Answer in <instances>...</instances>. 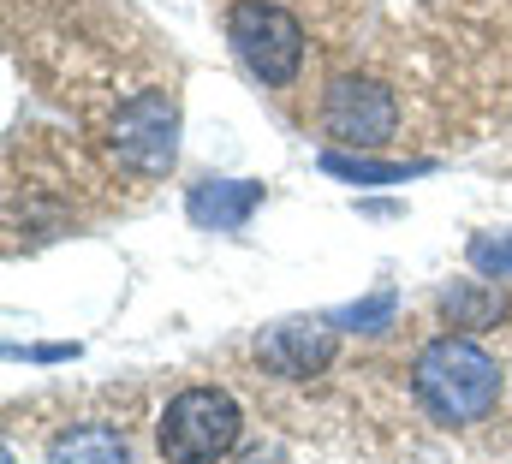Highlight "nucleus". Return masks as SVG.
<instances>
[{
  "mask_svg": "<svg viewBox=\"0 0 512 464\" xmlns=\"http://www.w3.org/2000/svg\"><path fill=\"white\" fill-rule=\"evenodd\" d=\"M411 393L435 423H483L501 399V363L465 334H441L417 351Z\"/></svg>",
  "mask_w": 512,
  "mask_h": 464,
  "instance_id": "nucleus-1",
  "label": "nucleus"
},
{
  "mask_svg": "<svg viewBox=\"0 0 512 464\" xmlns=\"http://www.w3.org/2000/svg\"><path fill=\"white\" fill-rule=\"evenodd\" d=\"M239 435H245V411L221 387H185L179 399H167L155 423V447L167 464H215L239 447Z\"/></svg>",
  "mask_w": 512,
  "mask_h": 464,
  "instance_id": "nucleus-2",
  "label": "nucleus"
},
{
  "mask_svg": "<svg viewBox=\"0 0 512 464\" xmlns=\"http://www.w3.org/2000/svg\"><path fill=\"white\" fill-rule=\"evenodd\" d=\"M227 36L251 66V78H262L268 90H286L304 66V24L274 0H239L227 12Z\"/></svg>",
  "mask_w": 512,
  "mask_h": 464,
  "instance_id": "nucleus-3",
  "label": "nucleus"
},
{
  "mask_svg": "<svg viewBox=\"0 0 512 464\" xmlns=\"http://www.w3.org/2000/svg\"><path fill=\"white\" fill-rule=\"evenodd\" d=\"M114 155L143 179L167 173L179 161V108H173V96H161V90L131 96L114 114Z\"/></svg>",
  "mask_w": 512,
  "mask_h": 464,
  "instance_id": "nucleus-4",
  "label": "nucleus"
},
{
  "mask_svg": "<svg viewBox=\"0 0 512 464\" xmlns=\"http://www.w3.org/2000/svg\"><path fill=\"white\" fill-rule=\"evenodd\" d=\"M399 125V102L393 90L376 78H334L328 96H322V131L334 143H352V149H376L393 137Z\"/></svg>",
  "mask_w": 512,
  "mask_h": 464,
  "instance_id": "nucleus-5",
  "label": "nucleus"
},
{
  "mask_svg": "<svg viewBox=\"0 0 512 464\" xmlns=\"http://www.w3.org/2000/svg\"><path fill=\"white\" fill-rule=\"evenodd\" d=\"M256 363L280 381H310L334 363V322H274L256 334Z\"/></svg>",
  "mask_w": 512,
  "mask_h": 464,
  "instance_id": "nucleus-6",
  "label": "nucleus"
},
{
  "mask_svg": "<svg viewBox=\"0 0 512 464\" xmlns=\"http://www.w3.org/2000/svg\"><path fill=\"white\" fill-rule=\"evenodd\" d=\"M256 209H262L256 179H209V185H191V197H185V215L209 232H239Z\"/></svg>",
  "mask_w": 512,
  "mask_h": 464,
  "instance_id": "nucleus-7",
  "label": "nucleus"
},
{
  "mask_svg": "<svg viewBox=\"0 0 512 464\" xmlns=\"http://www.w3.org/2000/svg\"><path fill=\"white\" fill-rule=\"evenodd\" d=\"M48 464H131V447L120 429L108 423H84L48 441Z\"/></svg>",
  "mask_w": 512,
  "mask_h": 464,
  "instance_id": "nucleus-8",
  "label": "nucleus"
},
{
  "mask_svg": "<svg viewBox=\"0 0 512 464\" xmlns=\"http://www.w3.org/2000/svg\"><path fill=\"white\" fill-rule=\"evenodd\" d=\"M441 310L453 328H495L507 316V286L501 280H459L441 292Z\"/></svg>",
  "mask_w": 512,
  "mask_h": 464,
  "instance_id": "nucleus-9",
  "label": "nucleus"
},
{
  "mask_svg": "<svg viewBox=\"0 0 512 464\" xmlns=\"http://www.w3.org/2000/svg\"><path fill=\"white\" fill-rule=\"evenodd\" d=\"M322 173H334L346 185H405V179L429 173V161H370L364 149H322Z\"/></svg>",
  "mask_w": 512,
  "mask_h": 464,
  "instance_id": "nucleus-10",
  "label": "nucleus"
},
{
  "mask_svg": "<svg viewBox=\"0 0 512 464\" xmlns=\"http://www.w3.org/2000/svg\"><path fill=\"white\" fill-rule=\"evenodd\" d=\"M465 256L483 280H512V232H477Z\"/></svg>",
  "mask_w": 512,
  "mask_h": 464,
  "instance_id": "nucleus-11",
  "label": "nucleus"
},
{
  "mask_svg": "<svg viewBox=\"0 0 512 464\" xmlns=\"http://www.w3.org/2000/svg\"><path fill=\"white\" fill-rule=\"evenodd\" d=\"M334 328H352V334H376V328H387L393 322V292H376V298H364V304H346V310H334L328 316Z\"/></svg>",
  "mask_w": 512,
  "mask_h": 464,
  "instance_id": "nucleus-12",
  "label": "nucleus"
}]
</instances>
